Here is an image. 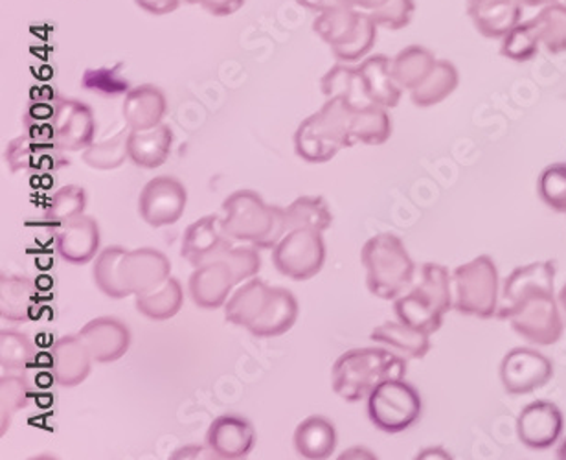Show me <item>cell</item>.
I'll use <instances>...</instances> for the list:
<instances>
[{"label":"cell","instance_id":"cell-17","mask_svg":"<svg viewBox=\"0 0 566 460\" xmlns=\"http://www.w3.org/2000/svg\"><path fill=\"white\" fill-rule=\"evenodd\" d=\"M207 445L221 460H240L251 456L256 445V431L251 420L240 415L216 418L208 429Z\"/></svg>","mask_w":566,"mask_h":460},{"label":"cell","instance_id":"cell-37","mask_svg":"<svg viewBox=\"0 0 566 460\" xmlns=\"http://www.w3.org/2000/svg\"><path fill=\"white\" fill-rule=\"evenodd\" d=\"M129 127L122 129L115 137L107 138L104 143H94L87 149H83L82 160L88 168L99 171H111L120 168L129 159Z\"/></svg>","mask_w":566,"mask_h":460},{"label":"cell","instance_id":"cell-1","mask_svg":"<svg viewBox=\"0 0 566 460\" xmlns=\"http://www.w3.org/2000/svg\"><path fill=\"white\" fill-rule=\"evenodd\" d=\"M556 262L528 263L513 269L504 280L495 317L512 324L513 332L532 345L551 346L562 339L559 302L554 296Z\"/></svg>","mask_w":566,"mask_h":460},{"label":"cell","instance_id":"cell-31","mask_svg":"<svg viewBox=\"0 0 566 460\" xmlns=\"http://www.w3.org/2000/svg\"><path fill=\"white\" fill-rule=\"evenodd\" d=\"M458 83L460 74L457 66L451 61L438 60L429 76L415 91H410V100L416 107H432L449 98L457 91Z\"/></svg>","mask_w":566,"mask_h":460},{"label":"cell","instance_id":"cell-8","mask_svg":"<svg viewBox=\"0 0 566 460\" xmlns=\"http://www.w3.org/2000/svg\"><path fill=\"white\" fill-rule=\"evenodd\" d=\"M273 263L280 274L296 282L315 279L326 263V241L321 230H289L273 249Z\"/></svg>","mask_w":566,"mask_h":460},{"label":"cell","instance_id":"cell-24","mask_svg":"<svg viewBox=\"0 0 566 460\" xmlns=\"http://www.w3.org/2000/svg\"><path fill=\"white\" fill-rule=\"evenodd\" d=\"M360 76L365 80L366 91L371 102L385 109L398 107L401 91L394 80L392 60L385 54L370 55L359 65Z\"/></svg>","mask_w":566,"mask_h":460},{"label":"cell","instance_id":"cell-16","mask_svg":"<svg viewBox=\"0 0 566 460\" xmlns=\"http://www.w3.org/2000/svg\"><path fill=\"white\" fill-rule=\"evenodd\" d=\"M191 301L201 310H218L224 307L232 290L235 288L234 273L229 263L224 260H213V262L197 265L196 271L190 274Z\"/></svg>","mask_w":566,"mask_h":460},{"label":"cell","instance_id":"cell-23","mask_svg":"<svg viewBox=\"0 0 566 460\" xmlns=\"http://www.w3.org/2000/svg\"><path fill=\"white\" fill-rule=\"evenodd\" d=\"M174 144V132L166 124L146 129V132H129L127 148L129 159L146 170H157L166 165Z\"/></svg>","mask_w":566,"mask_h":460},{"label":"cell","instance_id":"cell-19","mask_svg":"<svg viewBox=\"0 0 566 460\" xmlns=\"http://www.w3.org/2000/svg\"><path fill=\"white\" fill-rule=\"evenodd\" d=\"M52 376L61 387H77L93 370V354L82 335H65L52 346Z\"/></svg>","mask_w":566,"mask_h":460},{"label":"cell","instance_id":"cell-29","mask_svg":"<svg viewBox=\"0 0 566 460\" xmlns=\"http://www.w3.org/2000/svg\"><path fill=\"white\" fill-rule=\"evenodd\" d=\"M35 306V285L22 274H2L0 279V317L8 323L22 324L32 318Z\"/></svg>","mask_w":566,"mask_h":460},{"label":"cell","instance_id":"cell-27","mask_svg":"<svg viewBox=\"0 0 566 460\" xmlns=\"http://www.w3.org/2000/svg\"><path fill=\"white\" fill-rule=\"evenodd\" d=\"M366 11L354 10L346 6H329L321 11L313 22L316 35L332 49L348 44L359 33Z\"/></svg>","mask_w":566,"mask_h":460},{"label":"cell","instance_id":"cell-7","mask_svg":"<svg viewBox=\"0 0 566 460\" xmlns=\"http://www.w3.org/2000/svg\"><path fill=\"white\" fill-rule=\"evenodd\" d=\"M421 396L403 378H394L377 385L368 396V417L385 433H403L421 417Z\"/></svg>","mask_w":566,"mask_h":460},{"label":"cell","instance_id":"cell-4","mask_svg":"<svg viewBox=\"0 0 566 460\" xmlns=\"http://www.w3.org/2000/svg\"><path fill=\"white\" fill-rule=\"evenodd\" d=\"M360 262L366 269L368 291L382 301H396L415 282L416 263L403 241L392 232H381L366 241Z\"/></svg>","mask_w":566,"mask_h":460},{"label":"cell","instance_id":"cell-13","mask_svg":"<svg viewBox=\"0 0 566 460\" xmlns=\"http://www.w3.org/2000/svg\"><path fill=\"white\" fill-rule=\"evenodd\" d=\"M565 418L556 404L546 400L532 401L517 418V435L530 450H548L562 439Z\"/></svg>","mask_w":566,"mask_h":460},{"label":"cell","instance_id":"cell-41","mask_svg":"<svg viewBox=\"0 0 566 460\" xmlns=\"http://www.w3.org/2000/svg\"><path fill=\"white\" fill-rule=\"evenodd\" d=\"M30 385L24 376L4 374L0 379V435H6L11 418L22 411L30 401Z\"/></svg>","mask_w":566,"mask_h":460},{"label":"cell","instance_id":"cell-52","mask_svg":"<svg viewBox=\"0 0 566 460\" xmlns=\"http://www.w3.org/2000/svg\"><path fill=\"white\" fill-rule=\"evenodd\" d=\"M149 15H169L179 8L182 0H135Z\"/></svg>","mask_w":566,"mask_h":460},{"label":"cell","instance_id":"cell-38","mask_svg":"<svg viewBox=\"0 0 566 460\" xmlns=\"http://www.w3.org/2000/svg\"><path fill=\"white\" fill-rule=\"evenodd\" d=\"M285 216H287L289 230L294 229H329L333 223V215L327 207L324 198H304L294 199L293 203L285 207Z\"/></svg>","mask_w":566,"mask_h":460},{"label":"cell","instance_id":"cell-42","mask_svg":"<svg viewBox=\"0 0 566 460\" xmlns=\"http://www.w3.org/2000/svg\"><path fill=\"white\" fill-rule=\"evenodd\" d=\"M539 44V33L535 30L534 22H518L502 38L501 54L507 60L524 63L537 58Z\"/></svg>","mask_w":566,"mask_h":460},{"label":"cell","instance_id":"cell-58","mask_svg":"<svg viewBox=\"0 0 566 460\" xmlns=\"http://www.w3.org/2000/svg\"><path fill=\"white\" fill-rule=\"evenodd\" d=\"M557 302H559V306H562L563 312L566 315V284L563 285V290L559 291V296H557Z\"/></svg>","mask_w":566,"mask_h":460},{"label":"cell","instance_id":"cell-6","mask_svg":"<svg viewBox=\"0 0 566 460\" xmlns=\"http://www.w3.org/2000/svg\"><path fill=\"white\" fill-rule=\"evenodd\" d=\"M452 310L469 317H495L499 310V271L493 258L476 257L452 273Z\"/></svg>","mask_w":566,"mask_h":460},{"label":"cell","instance_id":"cell-32","mask_svg":"<svg viewBox=\"0 0 566 460\" xmlns=\"http://www.w3.org/2000/svg\"><path fill=\"white\" fill-rule=\"evenodd\" d=\"M135 302H137L138 312L144 317L155 321V323H163V321L174 318L180 312L182 302H185V291H182L179 280L169 276L160 288L151 293L135 296Z\"/></svg>","mask_w":566,"mask_h":460},{"label":"cell","instance_id":"cell-45","mask_svg":"<svg viewBox=\"0 0 566 460\" xmlns=\"http://www.w3.org/2000/svg\"><path fill=\"white\" fill-rule=\"evenodd\" d=\"M377 28L379 27H377L376 21H374L370 13L366 11L359 33H357L348 44L332 49L333 55H335L338 61H343V63H355V61L363 60V58L370 54L374 44H376Z\"/></svg>","mask_w":566,"mask_h":460},{"label":"cell","instance_id":"cell-26","mask_svg":"<svg viewBox=\"0 0 566 460\" xmlns=\"http://www.w3.org/2000/svg\"><path fill=\"white\" fill-rule=\"evenodd\" d=\"M296 318H298L296 296L285 288H273V295H271L265 312L262 313V317L258 318L256 323L252 324L249 332L254 337H262V339L280 337V335L287 334L289 330L293 328Z\"/></svg>","mask_w":566,"mask_h":460},{"label":"cell","instance_id":"cell-49","mask_svg":"<svg viewBox=\"0 0 566 460\" xmlns=\"http://www.w3.org/2000/svg\"><path fill=\"white\" fill-rule=\"evenodd\" d=\"M65 154L66 151H63L57 144H35L32 171L50 174V171L60 170L63 166L69 165Z\"/></svg>","mask_w":566,"mask_h":460},{"label":"cell","instance_id":"cell-25","mask_svg":"<svg viewBox=\"0 0 566 460\" xmlns=\"http://www.w3.org/2000/svg\"><path fill=\"white\" fill-rule=\"evenodd\" d=\"M294 450L302 459L324 460L337 450V429L324 417L305 418L294 431Z\"/></svg>","mask_w":566,"mask_h":460},{"label":"cell","instance_id":"cell-21","mask_svg":"<svg viewBox=\"0 0 566 460\" xmlns=\"http://www.w3.org/2000/svg\"><path fill=\"white\" fill-rule=\"evenodd\" d=\"M168 111L166 94L151 83L129 88L124 100V121L132 132H146L160 126Z\"/></svg>","mask_w":566,"mask_h":460},{"label":"cell","instance_id":"cell-35","mask_svg":"<svg viewBox=\"0 0 566 460\" xmlns=\"http://www.w3.org/2000/svg\"><path fill=\"white\" fill-rule=\"evenodd\" d=\"M436 61L438 60L429 49L420 44L407 46L392 60L394 80L398 82L399 87L415 91L434 69Z\"/></svg>","mask_w":566,"mask_h":460},{"label":"cell","instance_id":"cell-53","mask_svg":"<svg viewBox=\"0 0 566 460\" xmlns=\"http://www.w3.org/2000/svg\"><path fill=\"white\" fill-rule=\"evenodd\" d=\"M180 459H218V456L213 453L212 448L210 446H188V448H182V450L175 451L174 456H171V460H180Z\"/></svg>","mask_w":566,"mask_h":460},{"label":"cell","instance_id":"cell-46","mask_svg":"<svg viewBox=\"0 0 566 460\" xmlns=\"http://www.w3.org/2000/svg\"><path fill=\"white\" fill-rule=\"evenodd\" d=\"M221 260L229 263L234 273L235 285L243 284L247 280L254 279L262 269V257L258 247H230Z\"/></svg>","mask_w":566,"mask_h":460},{"label":"cell","instance_id":"cell-20","mask_svg":"<svg viewBox=\"0 0 566 460\" xmlns=\"http://www.w3.org/2000/svg\"><path fill=\"white\" fill-rule=\"evenodd\" d=\"M465 10L484 38L502 39L521 22L524 8L517 0H468Z\"/></svg>","mask_w":566,"mask_h":460},{"label":"cell","instance_id":"cell-12","mask_svg":"<svg viewBox=\"0 0 566 460\" xmlns=\"http://www.w3.org/2000/svg\"><path fill=\"white\" fill-rule=\"evenodd\" d=\"M52 124L55 129V144L63 151H83L88 146H93L94 133H96L94 113L80 100L57 96L54 100Z\"/></svg>","mask_w":566,"mask_h":460},{"label":"cell","instance_id":"cell-56","mask_svg":"<svg viewBox=\"0 0 566 460\" xmlns=\"http://www.w3.org/2000/svg\"><path fill=\"white\" fill-rule=\"evenodd\" d=\"M523 8H545V6L554 4L557 0H517Z\"/></svg>","mask_w":566,"mask_h":460},{"label":"cell","instance_id":"cell-36","mask_svg":"<svg viewBox=\"0 0 566 460\" xmlns=\"http://www.w3.org/2000/svg\"><path fill=\"white\" fill-rule=\"evenodd\" d=\"M124 254H126L124 247L111 245L98 252V257L94 260V282L98 285V290L111 299L129 296L120 280V262Z\"/></svg>","mask_w":566,"mask_h":460},{"label":"cell","instance_id":"cell-39","mask_svg":"<svg viewBox=\"0 0 566 460\" xmlns=\"http://www.w3.org/2000/svg\"><path fill=\"white\" fill-rule=\"evenodd\" d=\"M535 30L539 33L541 43L551 54L559 55L566 52V6L554 2L543 8L532 19Z\"/></svg>","mask_w":566,"mask_h":460},{"label":"cell","instance_id":"cell-54","mask_svg":"<svg viewBox=\"0 0 566 460\" xmlns=\"http://www.w3.org/2000/svg\"><path fill=\"white\" fill-rule=\"evenodd\" d=\"M329 2H332V6H346V8L370 13V11L381 8L387 0H329Z\"/></svg>","mask_w":566,"mask_h":460},{"label":"cell","instance_id":"cell-33","mask_svg":"<svg viewBox=\"0 0 566 460\" xmlns=\"http://www.w3.org/2000/svg\"><path fill=\"white\" fill-rule=\"evenodd\" d=\"M340 149L343 148L333 143L332 138L327 137L326 133L316 126L313 116H307L294 133V151H296L300 159L311 163V165L329 163V160L337 157Z\"/></svg>","mask_w":566,"mask_h":460},{"label":"cell","instance_id":"cell-50","mask_svg":"<svg viewBox=\"0 0 566 460\" xmlns=\"http://www.w3.org/2000/svg\"><path fill=\"white\" fill-rule=\"evenodd\" d=\"M186 4H199L216 17L234 15L245 4V0H182Z\"/></svg>","mask_w":566,"mask_h":460},{"label":"cell","instance_id":"cell-9","mask_svg":"<svg viewBox=\"0 0 566 460\" xmlns=\"http://www.w3.org/2000/svg\"><path fill=\"white\" fill-rule=\"evenodd\" d=\"M188 192L185 185L175 177L160 176L146 182L138 199V212L147 226H174L185 215Z\"/></svg>","mask_w":566,"mask_h":460},{"label":"cell","instance_id":"cell-22","mask_svg":"<svg viewBox=\"0 0 566 460\" xmlns=\"http://www.w3.org/2000/svg\"><path fill=\"white\" fill-rule=\"evenodd\" d=\"M271 295H273V288L265 284L263 280L256 276L247 280L245 284L240 285L229 296V301L224 304V317L230 324L249 330L258 318L262 317Z\"/></svg>","mask_w":566,"mask_h":460},{"label":"cell","instance_id":"cell-3","mask_svg":"<svg viewBox=\"0 0 566 460\" xmlns=\"http://www.w3.org/2000/svg\"><path fill=\"white\" fill-rule=\"evenodd\" d=\"M223 212L221 227L224 234L258 249H274L289 232L285 209L265 203L254 190L230 194L224 199Z\"/></svg>","mask_w":566,"mask_h":460},{"label":"cell","instance_id":"cell-11","mask_svg":"<svg viewBox=\"0 0 566 460\" xmlns=\"http://www.w3.org/2000/svg\"><path fill=\"white\" fill-rule=\"evenodd\" d=\"M171 276V263L164 252L153 247L126 251L120 262L122 285L129 296L146 295Z\"/></svg>","mask_w":566,"mask_h":460},{"label":"cell","instance_id":"cell-51","mask_svg":"<svg viewBox=\"0 0 566 460\" xmlns=\"http://www.w3.org/2000/svg\"><path fill=\"white\" fill-rule=\"evenodd\" d=\"M27 133L35 144H55V129L50 122H24Z\"/></svg>","mask_w":566,"mask_h":460},{"label":"cell","instance_id":"cell-30","mask_svg":"<svg viewBox=\"0 0 566 460\" xmlns=\"http://www.w3.org/2000/svg\"><path fill=\"white\" fill-rule=\"evenodd\" d=\"M370 339L379 345L388 346L394 352H398L399 356L407 357V359H423L429 354L430 335L420 332V330L410 328L409 324L388 323L377 326L370 334Z\"/></svg>","mask_w":566,"mask_h":460},{"label":"cell","instance_id":"cell-43","mask_svg":"<svg viewBox=\"0 0 566 460\" xmlns=\"http://www.w3.org/2000/svg\"><path fill=\"white\" fill-rule=\"evenodd\" d=\"M35 359L32 339L17 330H2L0 334V365L4 370H24Z\"/></svg>","mask_w":566,"mask_h":460},{"label":"cell","instance_id":"cell-57","mask_svg":"<svg viewBox=\"0 0 566 460\" xmlns=\"http://www.w3.org/2000/svg\"><path fill=\"white\" fill-rule=\"evenodd\" d=\"M430 457H441V459H451V456H449V453H447L446 450H440V448H436V450L421 451L420 456H418V459H430Z\"/></svg>","mask_w":566,"mask_h":460},{"label":"cell","instance_id":"cell-59","mask_svg":"<svg viewBox=\"0 0 566 460\" xmlns=\"http://www.w3.org/2000/svg\"><path fill=\"white\" fill-rule=\"evenodd\" d=\"M557 459L566 460V439L563 442L562 448L557 450Z\"/></svg>","mask_w":566,"mask_h":460},{"label":"cell","instance_id":"cell-47","mask_svg":"<svg viewBox=\"0 0 566 460\" xmlns=\"http://www.w3.org/2000/svg\"><path fill=\"white\" fill-rule=\"evenodd\" d=\"M415 11V0H387L381 8L370 11V17L376 21L377 27L403 30L412 22Z\"/></svg>","mask_w":566,"mask_h":460},{"label":"cell","instance_id":"cell-40","mask_svg":"<svg viewBox=\"0 0 566 460\" xmlns=\"http://www.w3.org/2000/svg\"><path fill=\"white\" fill-rule=\"evenodd\" d=\"M87 192L80 185H66L50 198L49 207L44 210V220L60 227L77 216L85 215L87 209Z\"/></svg>","mask_w":566,"mask_h":460},{"label":"cell","instance_id":"cell-5","mask_svg":"<svg viewBox=\"0 0 566 460\" xmlns=\"http://www.w3.org/2000/svg\"><path fill=\"white\" fill-rule=\"evenodd\" d=\"M452 310V279L440 263H424L420 282L394 301V312L401 323L424 334H436L443 315Z\"/></svg>","mask_w":566,"mask_h":460},{"label":"cell","instance_id":"cell-2","mask_svg":"<svg viewBox=\"0 0 566 460\" xmlns=\"http://www.w3.org/2000/svg\"><path fill=\"white\" fill-rule=\"evenodd\" d=\"M407 376V357L387 348H354L338 357L332 370L335 395L349 404L365 400L382 381Z\"/></svg>","mask_w":566,"mask_h":460},{"label":"cell","instance_id":"cell-48","mask_svg":"<svg viewBox=\"0 0 566 460\" xmlns=\"http://www.w3.org/2000/svg\"><path fill=\"white\" fill-rule=\"evenodd\" d=\"M33 144L30 135H21V137L13 138L8 148H6V165L10 168L11 174H19L22 170H32L33 160Z\"/></svg>","mask_w":566,"mask_h":460},{"label":"cell","instance_id":"cell-14","mask_svg":"<svg viewBox=\"0 0 566 460\" xmlns=\"http://www.w3.org/2000/svg\"><path fill=\"white\" fill-rule=\"evenodd\" d=\"M77 334L93 354L94 363L109 365L126 356L132 348L133 334L127 324L116 317H96L88 321Z\"/></svg>","mask_w":566,"mask_h":460},{"label":"cell","instance_id":"cell-34","mask_svg":"<svg viewBox=\"0 0 566 460\" xmlns=\"http://www.w3.org/2000/svg\"><path fill=\"white\" fill-rule=\"evenodd\" d=\"M349 133L354 144L381 146L392 135V118L385 107L374 104L365 109L355 111Z\"/></svg>","mask_w":566,"mask_h":460},{"label":"cell","instance_id":"cell-44","mask_svg":"<svg viewBox=\"0 0 566 460\" xmlns=\"http://www.w3.org/2000/svg\"><path fill=\"white\" fill-rule=\"evenodd\" d=\"M539 196L546 207L566 215V165L557 163L543 170L539 177Z\"/></svg>","mask_w":566,"mask_h":460},{"label":"cell","instance_id":"cell-28","mask_svg":"<svg viewBox=\"0 0 566 460\" xmlns=\"http://www.w3.org/2000/svg\"><path fill=\"white\" fill-rule=\"evenodd\" d=\"M321 91L326 98H340L354 111L365 109L374 105L365 80L360 76L359 66L335 65L321 80Z\"/></svg>","mask_w":566,"mask_h":460},{"label":"cell","instance_id":"cell-18","mask_svg":"<svg viewBox=\"0 0 566 460\" xmlns=\"http://www.w3.org/2000/svg\"><path fill=\"white\" fill-rule=\"evenodd\" d=\"M99 245L102 232L98 221L91 216H77L74 220L57 227L55 247L66 263L83 265L93 262L94 258L98 257Z\"/></svg>","mask_w":566,"mask_h":460},{"label":"cell","instance_id":"cell-15","mask_svg":"<svg viewBox=\"0 0 566 460\" xmlns=\"http://www.w3.org/2000/svg\"><path fill=\"white\" fill-rule=\"evenodd\" d=\"M230 247H232V238L224 234L221 218L210 215L186 229L180 254L186 262L197 268L202 263L219 260Z\"/></svg>","mask_w":566,"mask_h":460},{"label":"cell","instance_id":"cell-55","mask_svg":"<svg viewBox=\"0 0 566 460\" xmlns=\"http://www.w3.org/2000/svg\"><path fill=\"white\" fill-rule=\"evenodd\" d=\"M302 8L310 11H316V13H321V11L327 10L332 2L329 0H296Z\"/></svg>","mask_w":566,"mask_h":460},{"label":"cell","instance_id":"cell-10","mask_svg":"<svg viewBox=\"0 0 566 460\" xmlns=\"http://www.w3.org/2000/svg\"><path fill=\"white\" fill-rule=\"evenodd\" d=\"M554 365L551 359L534 348H513L501 363L502 387L507 395H532L551 384Z\"/></svg>","mask_w":566,"mask_h":460}]
</instances>
